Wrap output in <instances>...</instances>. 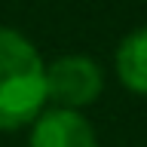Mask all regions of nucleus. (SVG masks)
<instances>
[{
	"label": "nucleus",
	"instance_id": "1",
	"mask_svg": "<svg viewBox=\"0 0 147 147\" xmlns=\"http://www.w3.org/2000/svg\"><path fill=\"white\" fill-rule=\"evenodd\" d=\"M46 107V64L37 46L0 28V132L31 126Z\"/></svg>",
	"mask_w": 147,
	"mask_h": 147
},
{
	"label": "nucleus",
	"instance_id": "2",
	"mask_svg": "<svg viewBox=\"0 0 147 147\" xmlns=\"http://www.w3.org/2000/svg\"><path fill=\"white\" fill-rule=\"evenodd\" d=\"M104 74L86 55H61L46 64V101L61 110H80L101 95Z\"/></svg>",
	"mask_w": 147,
	"mask_h": 147
},
{
	"label": "nucleus",
	"instance_id": "3",
	"mask_svg": "<svg viewBox=\"0 0 147 147\" xmlns=\"http://www.w3.org/2000/svg\"><path fill=\"white\" fill-rule=\"evenodd\" d=\"M31 147H101L80 110H43L31 123Z\"/></svg>",
	"mask_w": 147,
	"mask_h": 147
},
{
	"label": "nucleus",
	"instance_id": "4",
	"mask_svg": "<svg viewBox=\"0 0 147 147\" xmlns=\"http://www.w3.org/2000/svg\"><path fill=\"white\" fill-rule=\"evenodd\" d=\"M117 77L129 92L147 95V25L123 37L117 49Z\"/></svg>",
	"mask_w": 147,
	"mask_h": 147
}]
</instances>
